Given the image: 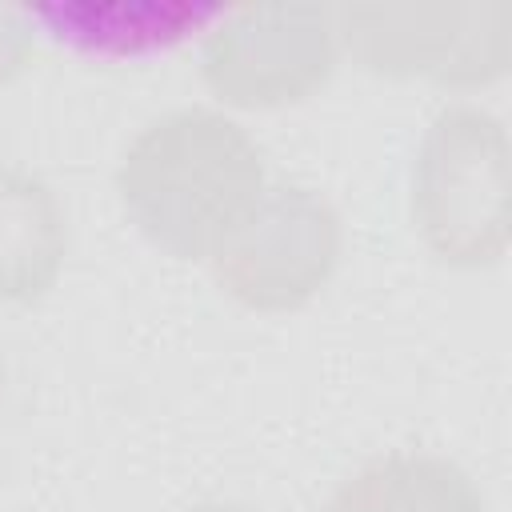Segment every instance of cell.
<instances>
[{
  "instance_id": "cell-1",
  "label": "cell",
  "mask_w": 512,
  "mask_h": 512,
  "mask_svg": "<svg viewBox=\"0 0 512 512\" xmlns=\"http://www.w3.org/2000/svg\"><path fill=\"white\" fill-rule=\"evenodd\" d=\"M264 184L256 140L216 108H172L148 120L116 168L128 220L180 260H208Z\"/></svg>"
},
{
  "instance_id": "cell-2",
  "label": "cell",
  "mask_w": 512,
  "mask_h": 512,
  "mask_svg": "<svg viewBox=\"0 0 512 512\" xmlns=\"http://www.w3.org/2000/svg\"><path fill=\"white\" fill-rule=\"evenodd\" d=\"M412 224L448 268H492L512 240V144L480 104L440 108L412 160Z\"/></svg>"
},
{
  "instance_id": "cell-3",
  "label": "cell",
  "mask_w": 512,
  "mask_h": 512,
  "mask_svg": "<svg viewBox=\"0 0 512 512\" xmlns=\"http://www.w3.org/2000/svg\"><path fill=\"white\" fill-rule=\"evenodd\" d=\"M340 48L368 72L396 80H432L448 88H484L512 60L508 0L452 4H340Z\"/></svg>"
},
{
  "instance_id": "cell-4",
  "label": "cell",
  "mask_w": 512,
  "mask_h": 512,
  "mask_svg": "<svg viewBox=\"0 0 512 512\" xmlns=\"http://www.w3.org/2000/svg\"><path fill=\"white\" fill-rule=\"evenodd\" d=\"M340 248V216L324 192L268 180L208 256V268L236 304L252 312H296L324 292Z\"/></svg>"
},
{
  "instance_id": "cell-5",
  "label": "cell",
  "mask_w": 512,
  "mask_h": 512,
  "mask_svg": "<svg viewBox=\"0 0 512 512\" xmlns=\"http://www.w3.org/2000/svg\"><path fill=\"white\" fill-rule=\"evenodd\" d=\"M340 32L328 4H252L224 12L200 48V76L232 108H284L336 68Z\"/></svg>"
},
{
  "instance_id": "cell-6",
  "label": "cell",
  "mask_w": 512,
  "mask_h": 512,
  "mask_svg": "<svg viewBox=\"0 0 512 512\" xmlns=\"http://www.w3.org/2000/svg\"><path fill=\"white\" fill-rule=\"evenodd\" d=\"M68 256V220L56 188L28 168H0V304L44 296Z\"/></svg>"
},
{
  "instance_id": "cell-7",
  "label": "cell",
  "mask_w": 512,
  "mask_h": 512,
  "mask_svg": "<svg viewBox=\"0 0 512 512\" xmlns=\"http://www.w3.org/2000/svg\"><path fill=\"white\" fill-rule=\"evenodd\" d=\"M320 512H484V500L448 456L392 452L356 468Z\"/></svg>"
},
{
  "instance_id": "cell-8",
  "label": "cell",
  "mask_w": 512,
  "mask_h": 512,
  "mask_svg": "<svg viewBox=\"0 0 512 512\" xmlns=\"http://www.w3.org/2000/svg\"><path fill=\"white\" fill-rule=\"evenodd\" d=\"M36 56V28H32V16L12 8V4H0V88L12 84Z\"/></svg>"
},
{
  "instance_id": "cell-9",
  "label": "cell",
  "mask_w": 512,
  "mask_h": 512,
  "mask_svg": "<svg viewBox=\"0 0 512 512\" xmlns=\"http://www.w3.org/2000/svg\"><path fill=\"white\" fill-rule=\"evenodd\" d=\"M188 512H252V508H240V504H196V508H188Z\"/></svg>"
},
{
  "instance_id": "cell-10",
  "label": "cell",
  "mask_w": 512,
  "mask_h": 512,
  "mask_svg": "<svg viewBox=\"0 0 512 512\" xmlns=\"http://www.w3.org/2000/svg\"><path fill=\"white\" fill-rule=\"evenodd\" d=\"M0 384H4V352H0Z\"/></svg>"
}]
</instances>
